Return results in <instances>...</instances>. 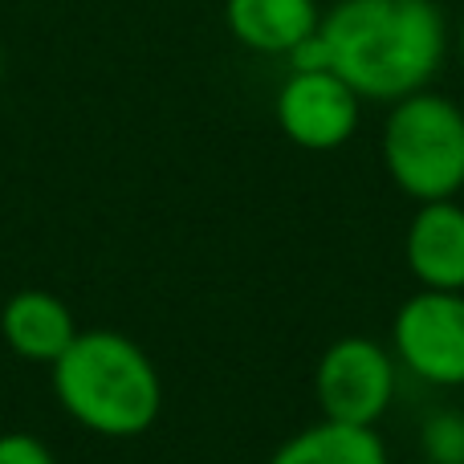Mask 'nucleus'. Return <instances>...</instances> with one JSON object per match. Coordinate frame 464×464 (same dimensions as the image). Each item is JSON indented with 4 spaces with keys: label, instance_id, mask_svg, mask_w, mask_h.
I'll list each match as a JSON object with an SVG mask.
<instances>
[{
    "label": "nucleus",
    "instance_id": "nucleus-12",
    "mask_svg": "<svg viewBox=\"0 0 464 464\" xmlns=\"http://www.w3.org/2000/svg\"><path fill=\"white\" fill-rule=\"evenodd\" d=\"M0 464H57V457L29 432H5L0 436Z\"/></svg>",
    "mask_w": 464,
    "mask_h": 464
},
{
    "label": "nucleus",
    "instance_id": "nucleus-8",
    "mask_svg": "<svg viewBox=\"0 0 464 464\" xmlns=\"http://www.w3.org/2000/svg\"><path fill=\"white\" fill-rule=\"evenodd\" d=\"M0 334H5L8 351L16 359L53 367L70 351L73 338H78V322H73L70 305L57 294H49V289H21L0 310Z\"/></svg>",
    "mask_w": 464,
    "mask_h": 464
},
{
    "label": "nucleus",
    "instance_id": "nucleus-14",
    "mask_svg": "<svg viewBox=\"0 0 464 464\" xmlns=\"http://www.w3.org/2000/svg\"><path fill=\"white\" fill-rule=\"evenodd\" d=\"M0 82H5V53H0Z\"/></svg>",
    "mask_w": 464,
    "mask_h": 464
},
{
    "label": "nucleus",
    "instance_id": "nucleus-10",
    "mask_svg": "<svg viewBox=\"0 0 464 464\" xmlns=\"http://www.w3.org/2000/svg\"><path fill=\"white\" fill-rule=\"evenodd\" d=\"M269 464H387V444L375 428L318 420L289 436Z\"/></svg>",
    "mask_w": 464,
    "mask_h": 464
},
{
    "label": "nucleus",
    "instance_id": "nucleus-6",
    "mask_svg": "<svg viewBox=\"0 0 464 464\" xmlns=\"http://www.w3.org/2000/svg\"><path fill=\"white\" fill-rule=\"evenodd\" d=\"M281 135L302 151H338L354 139L362 98L334 70H289L273 102Z\"/></svg>",
    "mask_w": 464,
    "mask_h": 464
},
{
    "label": "nucleus",
    "instance_id": "nucleus-7",
    "mask_svg": "<svg viewBox=\"0 0 464 464\" xmlns=\"http://www.w3.org/2000/svg\"><path fill=\"white\" fill-rule=\"evenodd\" d=\"M403 261L420 289L464 294V208L457 200L420 204L403 237Z\"/></svg>",
    "mask_w": 464,
    "mask_h": 464
},
{
    "label": "nucleus",
    "instance_id": "nucleus-11",
    "mask_svg": "<svg viewBox=\"0 0 464 464\" xmlns=\"http://www.w3.org/2000/svg\"><path fill=\"white\" fill-rule=\"evenodd\" d=\"M420 449L428 464H464V416L460 411H436L420 428Z\"/></svg>",
    "mask_w": 464,
    "mask_h": 464
},
{
    "label": "nucleus",
    "instance_id": "nucleus-13",
    "mask_svg": "<svg viewBox=\"0 0 464 464\" xmlns=\"http://www.w3.org/2000/svg\"><path fill=\"white\" fill-rule=\"evenodd\" d=\"M457 53H460V73H464V21H460V33H457Z\"/></svg>",
    "mask_w": 464,
    "mask_h": 464
},
{
    "label": "nucleus",
    "instance_id": "nucleus-15",
    "mask_svg": "<svg viewBox=\"0 0 464 464\" xmlns=\"http://www.w3.org/2000/svg\"><path fill=\"white\" fill-rule=\"evenodd\" d=\"M424 464H428V460H424Z\"/></svg>",
    "mask_w": 464,
    "mask_h": 464
},
{
    "label": "nucleus",
    "instance_id": "nucleus-5",
    "mask_svg": "<svg viewBox=\"0 0 464 464\" xmlns=\"http://www.w3.org/2000/svg\"><path fill=\"white\" fill-rule=\"evenodd\" d=\"M395 362L428 387H464V294L420 289L392 322Z\"/></svg>",
    "mask_w": 464,
    "mask_h": 464
},
{
    "label": "nucleus",
    "instance_id": "nucleus-9",
    "mask_svg": "<svg viewBox=\"0 0 464 464\" xmlns=\"http://www.w3.org/2000/svg\"><path fill=\"white\" fill-rule=\"evenodd\" d=\"M318 24V0H225V29L248 53L289 57Z\"/></svg>",
    "mask_w": 464,
    "mask_h": 464
},
{
    "label": "nucleus",
    "instance_id": "nucleus-4",
    "mask_svg": "<svg viewBox=\"0 0 464 464\" xmlns=\"http://www.w3.org/2000/svg\"><path fill=\"white\" fill-rule=\"evenodd\" d=\"M314 400L322 420L375 428L395 400V354L362 334L338 338L314 367Z\"/></svg>",
    "mask_w": 464,
    "mask_h": 464
},
{
    "label": "nucleus",
    "instance_id": "nucleus-2",
    "mask_svg": "<svg viewBox=\"0 0 464 464\" xmlns=\"http://www.w3.org/2000/svg\"><path fill=\"white\" fill-rule=\"evenodd\" d=\"M53 400L78 428L106 440L143 436L160 420L163 379L151 354L122 330H78L49 367Z\"/></svg>",
    "mask_w": 464,
    "mask_h": 464
},
{
    "label": "nucleus",
    "instance_id": "nucleus-3",
    "mask_svg": "<svg viewBox=\"0 0 464 464\" xmlns=\"http://www.w3.org/2000/svg\"><path fill=\"white\" fill-rule=\"evenodd\" d=\"M379 155L408 200H457L464 192V111L436 90L400 98L383 119Z\"/></svg>",
    "mask_w": 464,
    "mask_h": 464
},
{
    "label": "nucleus",
    "instance_id": "nucleus-1",
    "mask_svg": "<svg viewBox=\"0 0 464 464\" xmlns=\"http://www.w3.org/2000/svg\"><path fill=\"white\" fill-rule=\"evenodd\" d=\"M318 37L330 70L362 102L387 106L432 86L452 41L436 0H334Z\"/></svg>",
    "mask_w": 464,
    "mask_h": 464
}]
</instances>
